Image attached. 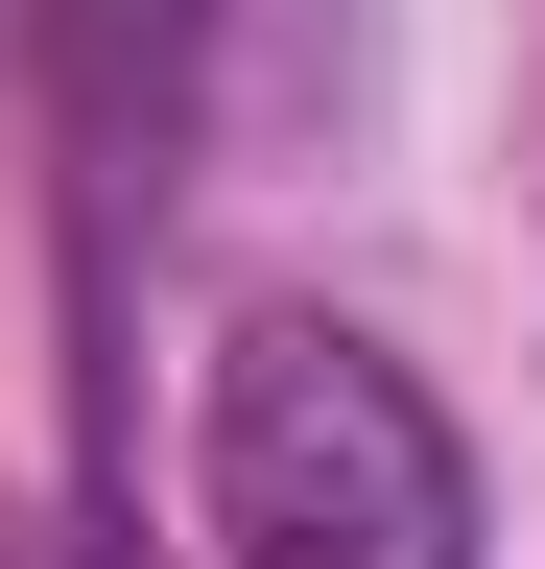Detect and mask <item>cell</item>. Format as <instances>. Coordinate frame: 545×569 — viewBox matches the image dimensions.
I'll return each instance as SVG.
<instances>
[{
    "mask_svg": "<svg viewBox=\"0 0 545 569\" xmlns=\"http://www.w3.org/2000/svg\"><path fill=\"white\" fill-rule=\"evenodd\" d=\"M190 498H214V569H474V451L427 427L380 332L261 309L190 403Z\"/></svg>",
    "mask_w": 545,
    "mask_h": 569,
    "instance_id": "cell-1",
    "label": "cell"
}]
</instances>
